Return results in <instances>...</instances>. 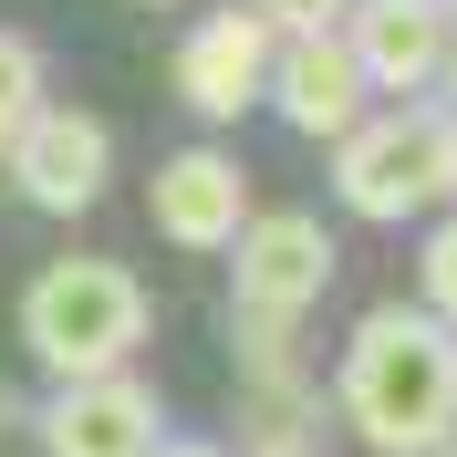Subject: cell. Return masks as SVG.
<instances>
[{
    "label": "cell",
    "mask_w": 457,
    "mask_h": 457,
    "mask_svg": "<svg viewBox=\"0 0 457 457\" xmlns=\"http://www.w3.org/2000/svg\"><path fill=\"white\" fill-rule=\"evenodd\" d=\"M343 416L385 457L427 447V436H457V333L427 302H385V312L353 322V343H343Z\"/></svg>",
    "instance_id": "obj_1"
},
{
    "label": "cell",
    "mask_w": 457,
    "mask_h": 457,
    "mask_svg": "<svg viewBox=\"0 0 457 457\" xmlns=\"http://www.w3.org/2000/svg\"><path fill=\"white\" fill-rule=\"evenodd\" d=\"M145 322H156L145 281L125 260H94V250L31 270V291H21V343H31V364H53L62 385L73 374H114L145 343Z\"/></svg>",
    "instance_id": "obj_2"
},
{
    "label": "cell",
    "mask_w": 457,
    "mask_h": 457,
    "mask_svg": "<svg viewBox=\"0 0 457 457\" xmlns=\"http://www.w3.org/2000/svg\"><path fill=\"white\" fill-rule=\"evenodd\" d=\"M333 198L353 219H427L457 198V114L447 104H395L333 136Z\"/></svg>",
    "instance_id": "obj_3"
},
{
    "label": "cell",
    "mask_w": 457,
    "mask_h": 457,
    "mask_svg": "<svg viewBox=\"0 0 457 457\" xmlns=\"http://www.w3.org/2000/svg\"><path fill=\"white\" fill-rule=\"evenodd\" d=\"M228 291H239V312H281L302 322L333 291V228L312 208H270V219H239L228 239Z\"/></svg>",
    "instance_id": "obj_4"
},
{
    "label": "cell",
    "mask_w": 457,
    "mask_h": 457,
    "mask_svg": "<svg viewBox=\"0 0 457 457\" xmlns=\"http://www.w3.org/2000/svg\"><path fill=\"white\" fill-rule=\"evenodd\" d=\"M11 187H21L31 208H53V219H84L94 198H104V177H114V136H104V114L84 104H31L21 125H11Z\"/></svg>",
    "instance_id": "obj_5"
},
{
    "label": "cell",
    "mask_w": 457,
    "mask_h": 457,
    "mask_svg": "<svg viewBox=\"0 0 457 457\" xmlns=\"http://www.w3.org/2000/svg\"><path fill=\"white\" fill-rule=\"evenodd\" d=\"M270 104L291 114V125H302V136H353V125H364V62H353V42H343V31H291L281 53H270Z\"/></svg>",
    "instance_id": "obj_6"
},
{
    "label": "cell",
    "mask_w": 457,
    "mask_h": 457,
    "mask_svg": "<svg viewBox=\"0 0 457 457\" xmlns=\"http://www.w3.org/2000/svg\"><path fill=\"white\" fill-rule=\"evenodd\" d=\"M260 84H270V21H260V11H208V21L177 42V94H187V114H208V125L250 114Z\"/></svg>",
    "instance_id": "obj_7"
},
{
    "label": "cell",
    "mask_w": 457,
    "mask_h": 457,
    "mask_svg": "<svg viewBox=\"0 0 457 457\" xmlns=\"http://www.w3.org/2000/svg\"><path fill=\"white\" fill-rule=\"evenodd\" d=\"M156 395L125 385V374H73L53 405H42V447L53 457H156Z\"/></svg>",
    "instance_id": "obj_8"
},
{
    "label": "cell",
    "mask_w": 457,
    "mask_h": 457,
    "mask_svg": "<svg viewBox=\"0 0 457 457\" xmlns=\"http://www.w3.org/2000/svg\"><path fill=\"white\" fill-rule=\"evenodd\" d=\"M145 208H156V228H167L177 250H228V239H239V219H250V177H239V156H228V145H187V156H167V167H156Z\"/></svg>",
    "instance_id": "obj_9"
},
{
    "label": "cell",
    "mask_w": 457,
    "mask_h": 457,
    "mask_svg": "<svg viewBox=\"0 0 457 457\" xmlns=\"http://www.w3.org/2000/svg\"><path fill=\"white\" fill-rule=\"evenodd\" d=\"M343 42H353V62H364V84L416 94V84H436V62H447L457 21H447V0H364Z\"/></svg>",
    "instance_id": "obj_10"
},
{
    "label": "cell",
    "mask_w": 457,
    "mask_h": 457,
    "mask_svg": "<svg viewBox=\"0 0 457 457\" xmlns=\"http://www.w3.org/2000/svg\"><path fill=\"white\" fill-rule=\"evenodd\" d=\"M312 427H322V405H312L302 374H291V385H250V447H260V457H302Z\"/></svg>",
    "instance_id": "obj_11"
},
{
    "label": "cell",
    "mask_w": 457,
    "mask_h": 457,
    "mask_svg": "<svg viewBox=\"0 0 457 457\" xmlns=\"http://www.w3.org/2000/svg\"><path fill=\"white\" fill-rule=\"evenodd\" d=\"M31 104H42V53L21 31H0V125H21Z\"/></svg>",
    "instance_id": "obj_12"
},
{
    "label": "cell",
    "mask_w": 457,
    "mask_h": 457,
    "mask_svg": "<svg viewBox=\"0 0 457 457\" xmlns=\"http://www.w3.org/2000/svg\"><path fill=\"white\" fill-rule=\"evenodd\" d=\"M416 281H427V312L457 333V219H436V239H427V270H416Z\"/></svg>",
    "instance_id": "obj_13"
},
{
    "label": "cell",
    "mask_w": 457,
    "mask_h": 457,
    "mask_svg": "<svg viewBox=\"0 0 457 457\" xmlns=\"http://www.w3.org/2000/svg\"><path fill=\"white\" fill-rule=\"evenodd\" d=\"M250 11H260L270 31H333V21H343V0H250Z\"/></svg>",
    "instance_id": "obj_14"
},
{
    "label": "cell",
    "mask_w": 457,
    "mask_h": 457,
    "mask_svg": "<svg viewBox=\"0 0 457 457\" xmlns=\"http://www.w3.org/2000/svg\"><path fill=\"white\" fill-rule=\"evenodd\" d=\"M395 457H457V436H427V447H395Z\"/></svg>",
    "instance_id": "obj_15"
},
{
    "label": "cell",
    "mask_w": 457,
    "mask_h": 457,
    "mask_svg": "<svg viewBox=\"0 0 457 457\" xmlns=\"http://www.w3.org/2000/svg\"><path fill=\"white\" fill-rule=\"evenodd\" d=\"M436 73H447V114H457V42H447V62H436Z\"/></svg>",
    "instance_id": "obj_16"
},
{
    "label": "cell",
    "mask_w": 457,
    "mask_h": 457,
    "mask_svg": "<svg viewBox=\"0 0 457 457\" xmlns=\"http://www.w3.org/2000/svg\"><path fill=\"white\" fill-rule=\"evenodd\" d=\"M156 457H219V447H156Z\"/></svg>",
    "instance_id": "obj_17"
},
{
    "label": "cell",
    "mask_w": 457,
    "mask_h": 457,
    "mask_svg": "<svg viewBox=\"0 0 457 457\" xmlns=\"http://www.w3.org/2000/svg\"><path fill=\"white\" fill-rule=\"evenodd\" d=\"M0 156H11V125H0Z\"/></svg>",
    "instance_id": "obj_18"
},
{
    "label": "cell",
    "mask_w": 457,
    "mask_h": 457,
    "mask_svg": "<svg viewBox=\"0 0 457 457\" xmlns=\"http://www.w3.org/2000/svg\"><path fill=\"white\" fill-rule=\"evenodd\" d=\"M145 11H167V0H145Z\"/></svg>",
    "instance_id": "obj_19"
}]
</instances>
